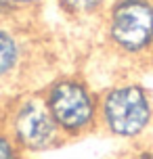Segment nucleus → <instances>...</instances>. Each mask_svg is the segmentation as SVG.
<instances>
[{
  "instance_id": "obj_8",
  "label": "nucleus",
  "mask_w": 153,
  "mask_h": 159,
  "mask_svg": "<svg viewBox=\"0 0 153 159\" xmlns=\"http://www.w3.org/2000/svg\"><path fill=\"white\" fill-rule=\"evenodd\" d=\"M0 159H25V153L17 147V143L11 138L2 124H0Z\"/></svg>"
},
{
  "instance_id": "obj_2",
  "label": "nucleus",
  "mask_w": 153,
  "mask_h": 159,
  "mask_svg": "<svg viewBox=\"0 0 153 159\" xmlns=\"http://www.w3.org/2000/svg\"><path fill=\"white\" fill-rule=\"evenodd\" d=\"M65 140L99 132V90L80 73H59L40 90Z\"/></svg>"
},
{
  "instance_id": "obj_9",
  "label": "nucleus",
  "mask_w": 153,
  "mask_h": 159,
  "mask_svg": "<svg viewBox=\"0 0 153 159\" xmlns=\"http://www.w3.org/2000/svg\"><path fill=\"white\" fill-rule=\"evenodd\" d=\"M130 159H153V153L151 151H141V153H134Z\"/></svg>"
},
{
  "instance_id": "obj_6",
  "label": "nucleus",
  "mask_w": 153,
  "mask_h": 159,
  "mask_svg": "<svg viewBox=\"0 0 153 159\" xmlns=\"http://www.w3.org/2000/svg\"><path fill=\"white\" fill-rule=\"evenodd\" d=\"M59 13L76 23L101 21L109 0H55Z\"/></svg>"
},
{
  "instance_id": "obj_1",
  "label": "nucleus",
  "mask_w": 153,
  "mask_h": 159,
  "mask_svg": "<svg viewBox=\"0 0 153 159\" xmlns=\"http://www.w3.org/2000/svg\"><path fill=\"white\" fill-rule=\"evenodd\" d=\"M153 130V92L138 80H118L99 90V132L138 143Z\"/></svg>"
},
{
  "instance_id": "obj_3",
  "label": "nucleus",
  "mask_w": 153,
  "mask_h": 159,
  "mask_svg": "<svg viewBox=\"0 0 153 159\" xmlns=\"http://www.w3.org/2000/svg\"><path fill=\"white\" fill-rule=\"evenodd\" d=\"M101 32L105 46L118 59L153 61V0H109Z\"/></svg>"
},
{
  "instance_id": "obj_7",
  "label": "nucleus",
  "mask_w": 153,
  "mask_h": 159,
  "mask_svg": "<svg viewBox=\"0 0 153 159\" xmlns=\"http://www.w3.org/2000/svg\"><path fill=\"white\" fill-rule=\"evenodd\" d=\"M46 0H0V17L21 19L25 13L42 7Z\"/></svg>"
},
{
  "instance_id": "obj_4",
  "label": "nucleus",
  "mask_w": 153,
  "mask_h": 159,
  "mask_svg": "<svg viewBox=\"0 0 153 159\" xmlns=\"http://www.w3.org/2000/svg\"><path fill=\"white\" fill-rule=\"evenodd\" d=\"M0 124L7 128L11 138L25 155L46 153L67 143L50 115L40 90L13 94L0 111Z\"/></svg>"
},
{
  "instance_id": "obj_5",
  "label": "nucleus",
  "mask_w": 153,
  "mask_h": 159,
  "mask_svg": "<svg viewBox=\"0 0 153 159\" xmlns=\"http://www.w3.org/2000/svg\"><path fill=\"white\" fill-rule=\"evenodd\" d=\"M19 21L0 17V86L15 84L32 63V42Z\"/></svg>"
}]
</instances>
